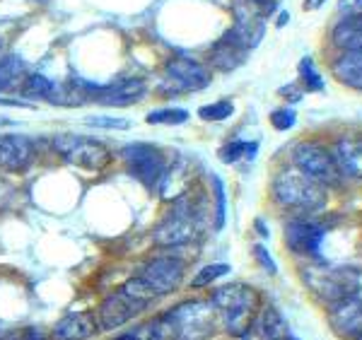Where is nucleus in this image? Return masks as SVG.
<instances>
[{
  "instance_id": "nucleus-1",
  "label": "nucleus",
  "mask_w": 362,
  "mask_h": 340,
  "mask_svg": "<svg viewBox=\"0 0 362 340\" xmlns=\"http://www.w3.org/2000/svg\"><path fill=\"white\" fill-rule=\"evenodd\" d=\"M218 326V312L210 300H191L169 309L153 324L143 326L148 340H208Z\"/></svg>"
},
{
  "instance_id": "nucleus-31",
  "label": "nucleus",
  "mask_w": 362,
  "mask_h": 340,
  "mask_svg": "<svg viewBox=\"0 0 362 340\" xmlns=\"http://www.w3.org/2000/svg\"><path fill=\"white\" fill-rule=\"evenodd\" d=\"M145 121L148 123H169V126H174V123L189 121V114H186L184 109H160V111H153V114L145 116Z\"/></svg>"
},
{
  "instance_id": "nucleus-29",
  "label": "nucleus",
  "mask_w": 362,
  "mask_h": 340,
  "mask_svg": "<svg viewBox=\"0 0 362 340\" xmlns=\"http://www.w3.org/2000/svg\"><path fill=\"white\" fill-rule=\"evenodd\" d=\"M232 102H227V99H220V102H213V104H206V107L198 109V116H201L203 121H225L232 116Z\"/></svg>"
},
{
  "instance_id": "nucleus-33",
  "label": "nucleus",
  "mask_w": 362,
  "mask_h": 340,
  "mask_svg": "<svg viewBox=\"0 0 362 340\" xmlns=\"http://www.w3.org/2000/svg\"><path fill=\"white\" fill-rule=\"evenodd\" d=\"M87 123H92L97 128H109V131H126L131 126L128 119H112V116H90Z\"/></svg>"
},
{
  "instance_id": "nucleus-17",
  "label": "nucleus",
  "mask_w": 362,
  "mask_h": 340,
  "mask_svg": "<svg viewBox=\"0 0 362 340\" xmlns=\"http://www.w3.org/2000/svg\"><path fill=\"white\" fill-rule=\"evenodd\" d=\"M145 95H148V85L140 78H131L102 87L97 102L109 104V107H131V104H138Z\"/></svg>"
},
{
  "instance_id": "nucleus-16",
  "label": "nucleus",
  "mask_w": 362,
  "mask_h": 340,
  "mask_svg": "<svg viewBox=\"0 0 362 340\" xmlns=\"http://www.w3.org/2000/svg\"><path fill=\"white\" fill-rule=\"evenodd\" d=\"M235 17H237V34L254 49L261 39H264L266 29V13L256 0H237L235 3Z\"/></svg>"
},
{
  "instance_id": "nucleus-14",
  "label": "nucleus",
  "mask_w": 362,
  "mask_h": 340,
  "mask_svg": "<svg viewBox=\"0 0 362 340\" xmlns=\"http://www.w3.org/2000/svg\"><path fill=\"white\" fill-rule=\"evenodd\" d=\"M290 328L285 324L283 314L273 304H261L254 321L247 331L239 336V340H290Z\"/></svg>"
},
{
  "instance_id": "nucleus-37",
  "label": "nucleus",
  "mask_w": 362,
  "mask_h": 340,
  "mask_svg": "<svg viewBox=\"0 0 362 340\" xmlns=\"http://www.w3.org/2000/svg\"><path fill=\"white\" fill-rule=\"evenodd\" d=\"M112 340H148L145 338V333H143V328L140 331H133V333H124V336H116Z\"/></svg>"
},
{
  "instance_id": "nucleus-8",
  "label": "nucleus",
  "mask_w": 362,
  "mask_h": 340,
  "mask_svg": "<svg viewBox=\"0 0 362 340\" xmlns=\"http://www.w3.org/2000/svg\"><path fill=\"white\" fill-rule=\"evenodd\" d=\"M124 162L128 172L136 177L145 189L155 191L160 186L167 169V157L157 145L148 143H131L124 148Z\"/></svg>"
},
{
  "instance_id": "nucleus-9",
  "label": "nucleus",
  "mask_w": 362,
  "mask_h": 340,
  "mask_svg": "<svg viewBox=\"0 0 362 340\" xmlns=\"http://www.w3.org/2000/svg\"><path fill=\"white\" fill-rule=\"evenodd\" d=\"M295 167L300 172H305L309 179H314L317 184L326 186H338L343 179V172L336 162V155H331L329 150H324L317 143H302L295 150Z\"/></svg>"
},
{
  "instance_id": "nucleus-40",
  "label": "nucleus",
  "mask_w": 362,
  "mask_h": 340,
  "mask_svg": "<svg viewBox=\"0 0 362 340\" xmlns=\"http://www.w3.org/2000/svg\"><path fill=\"white\" fill-rule=\"evenodd\" d=\"M321 5H324V0H305L307 10H317V8H321Z\"/></svg>"
},
{
  "instance_id": "nucleus-42",
  "label": "nucleus",
  "mask_w": 362,
  "mask_h": 340,
  "mask_svg": "<svg viewBox=\"0 0 362 340\" xmlns=\"http://www.w3.org/2000/svg\"><path fill=\"white\" fill-rule=\"evenodd\" d=\"M288 20H290V15L283 13V15L278 17V27H285V25H288Z\"/></svg>"
},
{
  "instance_id": "nucleus-25",
  "label": "nucleus",
  "mask_w": 362,
  "mask_h": 340,
  "mask_svg": "<svg viewBox=\"0 0 362 340\" xmlns=\"http://www.w3.org/2000/svg\"><path fill=\"white\" fill-rule=\"evenodd\" d=\"M54 87H56V82H51L49 78H44V75L34 73V75H27V78H25L20 92L25 97H29V99H44V102H49Z\"/></svg>"
},
{
  "instance_id": "nucleus-20",
  "label": "nucleus",
  "mask_w": 362,
  "mask_h": 340,
  "mask_svg": "<svg viewBox=\"0 0 362 340\" xmlns=\"http://www.w3.org/2000/svg\"><path fill=\"white\" fill-rule=\"evenodd\" d=\"M97 333V321L92 319V314L85 312H73L63 316L61 321L54 326V340H87Z\"/></svg>"
},
{
  "instance_id": "nucleus-34",
  "label": "nucleus",
  "mask_w": 362,
  "mask_h": 340,
  "mask_svg": "<svg viewBox=\"0 0 362 340\" xmlns=\"http://www.w3.org/2000/svg\"><path fill=\"white\" fill-rule=\"evenodd\" d=\"M0 340H46L44 331L37 326H25V328H15L8 336H3Z\"/></svg>"
},
{
  "instance_id": "nucleus-18",
  "label": "nucleus",
  "mask_w": 362,
  "mask_h": 340,
  "mask_svg": "<svg viewBox=\"0 0 362 340\" xmlns=\"http://www.w3.org/2000/svg\"><path fill=\"white\" fill-rule=\"evenodd\" d=\"M34 157V145L27 136H0V167L17 172L25 169Z\"/></svg>"
},
{
  "instance_id": "nucleus-38",
  "label": "nucleus",
  "mask_w": 362,
  "mask_h": 340,
  "mask_svg": "<svg viewBox=\"0 0 362 340\" xmlns=\"http://www.w3.org/2000/svg\"><path fill=\"white\" fill-rule=\"evenodd\" d=\"M295 90H297L295 85H288V87H283V90H280V95H283V97H290L293 102H297V99H300L302 95H300V92H295Z\"/></svg>"
},
{
  "instance_id": "nucleus-24",
  "label": "nucleus",
  "mask_w": 362,
  "mask_h": 340,
  "mask_svg": "<svg viewBox=\"0 0 362 340\" xmlns=\"http://www.w3.org/2000/svg\"><path fill=\"white\" fill-rule=\"evenodd\" d=\"M27 78L25 63H22L20 56H3L0 58V95L5 92H20L22 82Z\"/></svg>"
},
{
  "instance_id": "nucleus-44",
  "label": "nucleus",
  "mask_w": 362,
  "mask_h": 340,
  "mask_svg": "<svg viewBox=\"0 0 362 340\" xmlns=\"http://www.w3.org/2000/svg\"><path fill=\"white\" fill-rule=\"evenodd\" d=\"M355 340H362V336H360V338H355Z\"/></svg>"
},
{
  "instance_id": "nucleus-43",
  "label": "nucleus",
  "mask_w": 362,
  "mask_h": 340,
  "mask_svg": "<svg viewBox=\"0 0 362 340\" xmlns=\"http://www.w3.org/2000/svg\"><path fill=\"white\" fill-rule=\"evenodd\" d=\"M3 46H5V41H3V39H0V51H3Z\"/></svg>"
},
{
  "instance_id": "nucleus-45",
  "label": "nucleus",
  "mask_w": 362,
  "mask_h": 340,
  "mask_svg": "<svg viewBox=\"0 0 362 340\" xmlns=\"http://www.w3.org/2000/svg\"><path fill=\"white\" fill-rule=\"evenodd\" d=\"M290 340H297V338H290Z\"/></svg>"
},
{
  "instance_id": "nucleus-27",
  "label": "nucleus",
  "mask_w": 362,
  "mask_h": 340,
  "mask_svg": "<svg viewBox=\"0 0 362 340\" xmlns=\"http://www.w3.org/2000/svg\"><path fill=\"white\" fill-rule=\"evenodd\" d=\"M227 273H230V266H227V263H208V266H203L201 271L194 275L191 285H194V287H206L210 283H215V280L225 278Z\"/></svg>"
},
{
  "instance_id": "nucleus-5",
  "label": "nucleus",
  "mask_w": 362,
  "mask_h": 340,
  "mask_svg": "<svg viewBox=\"0 0 362 340\" xmlns=\"http://www.w3.org/2000/svg\"><path fill=\"white\" fill-rule=\"evenodd\" d=\"M302 280H305L307 290L329 307L346 297H355L362 290V273L353 266L312 263V266L302 268Z\"/></svg>"
},
{
  "instance_id": "nucleus-10",
  "label": "nucleus",
  "mask_w": 362,
  "mask_h": 340,
  "mask_svg": "<svg viewBox=\"0 0 362 340\" xmlns=\"http://www.w3.org/2000/svg\"><path fill=\"white\" fill-rule=\"evenodd\" d=\"M326 237V225L309 215L288 220L285 225V244L293 254L300 256H319V246Z\"/></svg>"
},
{
  "instance_id": "nucleus-7",
  "label": "nucleus",
  "mask_w": 362,
  "mask_h": 340,
  "mask_svg": "<svg viewBox=\"0 0 362 340\" xmlns=\"http://www.w3.org/2000/svg\"><path fill=\"white\" fill-rule=\"evenodd\" d=\"M54 150L73 167H83L90 172H102L112 164V150L97 138L78 136V133H58L54 138Z\"/></svg>"
},
{
  "instance_id": "nucleus-23",
  "label": "nucleus",
  "mask_w": 362,
  "mask_h": 340,
  "mask_svg": "<svg viewBox=\"0 0 362 340\" xmlns=\"http://www.w3.org/2000/svg\"><path fill=\"white\" fill-rule=\"evenodd\" d=\"M334 75L338 82H343L346 87H353V90L362 92V51H348V54H341L334 61Z\"/></svg>"
},
{
  "instance_id": "nucleus-21",
  "label": "nucleus",
  "mask_w": 362,
  "mask_h": 340,
  "mask_svg": "<svg viewBox=\"0 0 362 340\" xmlns=\"http://www.w3.org/2000/svg\"><path fill=\"white\" fill-rule=\"evenodd\" d=\"M336 162L341 172L362 179V136H346L336 145Z\"/></svg>"
},
{
  "instance_id": "nucleus-19",
  "label": "nucleus",
  "mask_w": 362,
  "mask_h": 340,
  "mask_svg": "<svg viewBox=\"0 0 362 340\" xmlns=\"http://www.w3.org/2000/svg\"><path fill=\"white\" fill-rule=\"evenodd\" d=\"M160 196L165 201H177V198L186 196L191 189V164L186 160H177L174 164H167L165 177L160 181Z\"/></svg>"
},
{
  "instance_id": "nucleus-13",
  "label": "nucleus",
  "mask_w": 362,
  "mask_h": 340,
  "mask_svg": "<svg viewBox=\"0 0 362 340\" xmlns=\"http://www.w3.org/2000/svg\"><path fill=\"white\" fill-rule=\"evenodd\" d=\"M251 54L249 44L237 34V29L232 27L230 32H225L223 37L213 44L210 49V66L223 70V73H232L247 61V56Z\"/></svg>"
},
{
  "instance_id": "nucleus-36",
  "label": "nucleus",
  "mask_w": 362,
  "mask_h": 340,
  "mask_svg": "<svg viewBox=\"0 0 362 340\" xmlns=\"http://www.w3.org/2000/svg\"><path fill=\"white\" fill-rule=\"evenodd\" d=\"M338 8L346 17H362V0H338Z\"/></svg>"
},
{
  "instance_id": "nucleus-2",
  "label": "nucleus",
  "mask_w": 362,
  "mask_h": 340,
  "mask_svg": "<svg viewBox=\"0 0 362 340\" xmlns=\"http://www.w3.org/2000/svg\"><path fill=\"white\" fill-rule=\"evenodd\" d=\"M184 275H186V263L181 259H174V256H155V259L145 261L140 266V271L136 273V278L128 280L121 290L143 302H150L153 297L172 295L184 283Z\"/></svg>"
},
{
  "instance_id": "nucleus-3",
  "label": "nucleus",
  "mask_w": 362,
  "mask_h": 340,
  "mask_svg": "<svg viewBox=\"0 0 362 340\" xmlns=\"http://www.w3.org/2000/svg\"><path fill=\"white\" fill-rule=\"evenodd\" d=\"M273 198L280 208L295 210L297 215H312L326 205V189L309 179L297 167H285L276 174L271 184Z\"/></svg>"
},
{
  "instance_id": "nucleus-35",
  "label": "nucleus",
  "mask_w": 362,
  "mask_h": 340,
  "mask_svg": "<svg viewBox=\"0 0 362 340\" xmlns=\"http://www.w3.org/2000/svg\"><path fill=\"white\" fill-rule=\"evenodd\" d=\"M254 256H256V259H259L261 268H264L266 273H271V275H276V273H278L276 261H273V256L268 254V249H266L264 244H256V246H254Z\"/></svg>"
},
{
  "instance_id": "nucleus-4",
  "label": "nucleus",
  "mask_w": 362,
  "mask_h": 340,
  "mask_svg": "<svg viewBox=\"0 0 362 340\" xmlns=\"http://www.w3.org/2000/svg\"><path fill=\"white\" fill-rule=\"evenodd\" d=\"M215 312H218V321L225 326L230 336H242L251 326L256 312L261 309V295L254 287L244 283H232L225 287H218L210 297Z\"/></svg>"
},
{
  "instance_id": "nucleus-41",
  "label": "nucleus",
  "mask_w": 362,
  "mask_h": 340,
  "mask_svg": "<svg viewBox=\"0 0 362 340\" xmlns=\"http://www.w3.org/2000/svg\"><path fill=\"white\" fill-rule=\"evenodd\" d=\"M256 230H259L261 237H268V230L264 227V220H256Z\"/></svg>"
},
{
  "instance_id": "nucleus-15",
  "label": "nucleus",
  "mask_w": 362,
  "mask_h": 340,
  "mask_svg": "<svg viewBox=\"0 0 362 340\" xmlns=\"http://www.w3.org/2000/svg\"><path fill=\"white\" fill-rule=\"evenodd\" d=\"M167 78L179 87V92H201L210 85V70L203 68L194 58L177 56L167 63Z\"/></svg>"
},
{
  "instance_id": "nucleus-11",
  "label": "nucleus",
  "mask_w": 362,
  "mask_h": 340,
  "mask_svg": "<svg viewBox=\"0 0 362 340\" xmlns=\"http://www.w3.org/2000/svg\"><path fill=\"white\" fill-rule=\"evenodd\" d=\"M150 302H143L138 300V297L128 295V292L119 290L116 295H109L107 300L102 302V307H99V328H104V331H114V328H121L126 326L128 321H133L136 316H140L148 309Z\"/></svg>"
},
{
  "instance_id": "nucleus-30",
  "label": "nucleus",
  "mask_w": 362,
  "mask_h": 340,
  "mask_svg": "<svg viewBox=\"0 0 362 340\" xmlns=\"http://www.w3.org/2000/svg\"><path fill=\"white\" fill-rule=\"evenodd\" d=\"M300 75L312 92H324V80H321V75L317 73V66H314L312 58H302L300 61Z\"/></svg>"
},
{
  "instance_id": "nucleus-6",
  "label": "nucleus",
  "mask_w": 362,
  "mask_h": 340,
  "mask_svg": "<svg viewBox=\"0 0 362 340\" xmlns=\"http://www.w3.org/2000/svg\"><path fill=\"white\" fill-rule=\"evenodd\" d=\"M201 208L194 205L191 196L186 193L174 201L169 213L160 220V225L153 232V239L157 246L177 249V246L194 244L201 234Z\"/></svg>"
},
{
  "instance_id": "nucleus-12",
  "label": "nucleus",
  "mask_w": 362,
  "mask_h": 340,
  "mask_svg": "<svg viewBox=\"0 0 362 340\" xmlns=\"http://www.w3.org/2000/svg\"><path fill=\"white\" fill-rule=\"evenodd\" d=\"M329 326L338 338L355 340L362 336V300L358 295L346 297L329 307Z\"/></svg>"
},
{
  "instance_id": "nucleus-39",
  "label": "nucleus",
  "mask_w": 362,
  "mask_h": 340,
  "mask_svg": "<svg viewBox=\"0 0 362 340\" xmlns=\"http://www.w3.org/2000/svg\"><path fill=\"white\" fill-rule=\"evenodd\" d=\"M256 3H259L261 8H264V13H266V17H268V15H271V10L276 8L278 0H256Z\"/></svg>"
},
{
  "instance_id": "nucleus-32",
  "label": "nucleus",
  "mask_w": 362,
  "mask_h": 340,
  "mask_svg": "<svg viewBox=\"0 0 362 340\" xmlns=\"http://www.w3.org/2000/svg\"><path fill=\"white\" fill-rule=\"evenodd\" d=\"M271 123L276 131H290V128L297 123V111L293 107H285V109H276L271 114Z\"/></svg>"
},
{
  "instance_id": "nucleus-28",
  "label": "nucleus",
  "mask_w": 362,
  "mask_h": 340,
  "mask_svg": "<svg viewBox=\"0 0 362 340\" xmlns=\"http://www.w3.org/2000/svg\"><path fill=\"white\" fill-rule=\"evenodd\" d=\"M213 193H215V230H223L227 220V196H225V184L220 177H213Z\"/></svg>"
},
{
  "instance_id": "nucleus-22",
  "label": "nucleus",
  "mask_w": 362,
  "mask_h": 340,
  "mask_svg": "<svg viewBox=\"0 0 362 340\" xmlns=\"http://www.w3.org/2000/svg\"><path fill=\"white\" fill-rule=\"evenodd\" d=\"M331 44L341 54L362 51V17H343L331 32Z\"/></svg>"
},
{
  "instance_id": "nucleus-26",
  "label": "nucleus",
  "mask_w": 362,
  "mask_h": 340,
  "mask_svg": "<svg viewBox=\"0 0 362 340\" xmlns=\"http://www.w3.org/2000/svg\"><path fill=\"white\" fill-rule=\"evenodd\" d=\"M256 143H242V140H232L227 143L223 150H220V160L232 164V162H239V160H254L256 157Z\"/></svg>"
}]
</instances>
